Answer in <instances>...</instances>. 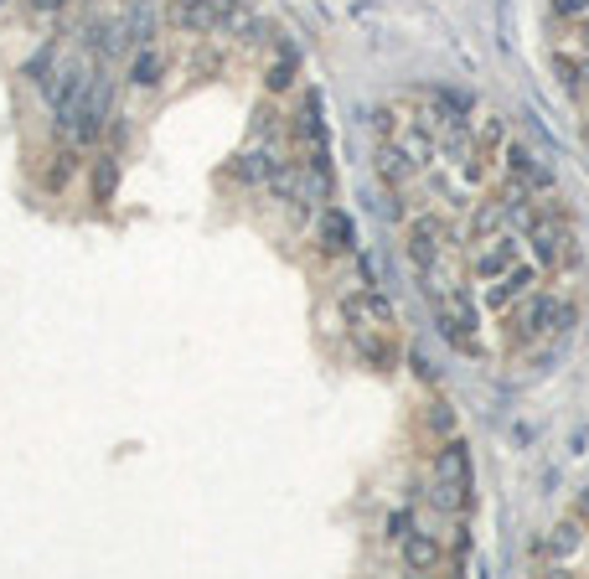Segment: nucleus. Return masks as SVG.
Instances as JSON below:
<instances>
[{"label": "nucleus", "instance_id": "obj_1", "mask_svg": "<svg viewBox=\"0 0 589 579\" xmlns=\"http://www.w3.org/2000/svg\"><path fill=\"white\" fill-rule=\"evenodd\" d=\"M398 559L409 569H440V533H403Z\"/></svg>", "mask_w": 589, "mask_h": 579}, {"label": "nucleus", "instance_id": "obj_2", "mask_svg": "<svg viewBox=\"0 0 589 579\" xmlns=\"http://www.w3.org/2000/svg\"><path fill=\"white\" fill-rule=\"evenodd\" d=\"M321 249L326 254H347L352 249V228H347V218H341V212H321Z\"/></svg>", "mask_w": 589, "mask_h": 579}]
</instances>
